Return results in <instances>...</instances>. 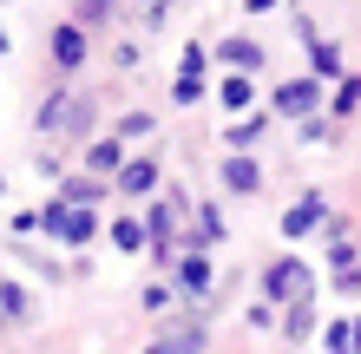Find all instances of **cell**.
Listing matches in <instances>:
<instances>
[{
	"instance_id": "6da1fadb",
	"label": "cell",
	"mask_w": 361,
	"mask_h": 354,
	"mask_svg": "<svg viewBox=\"0 0 361 354\" xmlns=\"http://www.w3.org/2000/svg\"><path fill=\"white\" fill-rule=\"evenodd\" d=\"M39 230H47L53 243H66V249H86L99 236V217H92V203H66V197H53L47 210H39Z\"/></svg>"
},
{
	"instance_id": "7a4b0ae2",
	"label": "cell",
	"mask_w": 361,
	"mask_h": 354,
	"mask_svg": "<svg viewBox=\"0 0 361 354\" xmlns=\"http://www.w3.org/2000/svg\"><path fill=\"white\" fill-rule=\"evenodd\" d=\"M263 296H269V302H302V296H309V263H295V256L269 263V269H263Z\"/></svg>"
},
{
	"instance_id": "3957f363",
	"label": "cell",
	"mask_w": 361,
	"mask_h": 354,
	"mask_svg": "<svg viewBox=\"0 0 361 354\" xmlns=\"http://www.w3.org/2000/svg\"><path fill=\"white\" fill-rule=\"evenodd\" d=\"M322 106V79H289V86H276V112L283 118H315Z\"/></svg>"
},
{
	"instance_id": "277c9868",
	"label": "cell",
	"mask_w": 361,
	"mask_h": 354,
	"mask_svg": "<svg viewBox=\"0 0 361 354\" xmlns=\"http://www.w3.org/2000/svg\"><path fill=\"white\" fill-rule=\"evenodd\" d=\"M47 46H53V66H59V72H79V66H86V27H79V20L53 27Z\"/></svg>"
},
{
	"instance_id": "5b68a950",
	"label": "cell",
	"mask_w": 361,
	"mask_h": 354,
	"mask_svg": "<svg viewBox=\"0 0 361 354\" xmlns=\"http://www.w3.org/2000/svg\"><path fill=\"white\" fill-rule=\"evenodd\" d=\"M105 243H112L118 256H138V249H152V230H145L138 217H112L105 223Z\"/></svg>"
},
{
	"instance_id": "8992f818",
	"label": "cell",
	"mask_w": 361,
	"mask_h": 354,
	"mask_svg": "<svg viewBox=\"0 0 361 354\" xmlns=\"http://www.w3.org/2000/svg\"><path fill=\"white\" fill-rule=\"evenodd\" d=\"M112 184H118L125 197H152V191H158V164H152V158H132V164H118Z\"/></svg>"
},
{
	"instance_id": "52a82bcc",
	"label": "cell",
	"mask_w": 361,
	"mask_h": 354,
	"mask_svg": "<svg viewBox=\"0 0 361 354\" xmlns=\"http://www.w3.org/2000/svg\"><path fill=\"white\" fill-rule=\"evenodd\" d=\"M210 282H217L210 263L197 256V249H184V256H178V296H210Z\"/></svg>"
},
{
	"instance_id": "ba28073f",
	"label": "cell",
	"mask_w": 361,
	"mask_h": 354,
	"mask_svg": "<svg viewBox=\"0 0 361 354\" xmlns=\"http://www.w3.org/2000/svg\"><path fill=\"white\" fill-rule=\"evenodd\" d=\"M224 191H230V197H257V191H263V171H257L250 158H224Z\"/></svg>"
},
{
	"instance_id": "9c48e42d",
	"label": "cell",
	"mask_w": 361,
	"mask_h": 354,
	"mask_svg": "<svg viewBox=\"0 0 361 354\" xmlns=\"http://www.w3.org/2000/svg\"><path fill=\"white\" fill-rule=\"evenodd\" d=\"M118 164H125V138H118V132H112V138H99V144H86V171L118 177Z\"/></svg>"
},
{
	"instance_id": "30bf717a",
	"label": "cell",
	"mask_w": 361,
	"mask_h": 354,
	"mask_svg": "<svg viewBox=\"0 0 361 354\" xmlns=\"http://www.w3.org/2000/svg\"><path fill=\"white\" fill-rule=\"evenodd\" d=\"M66 112H73V86L47 92V106H39V132H47V138H59V132H66Z\"/></svg>"
},
{
	"instance_id": "8fae6325",
	"label": "cell",
	"mask_w": 361,
	"mask_h": 354,
	"mask_svg": "<svg viewBox=\"0 0 361 354\" xmlns=\"http://www.w3.org/2000/svg\"><path fill=\"white\" fill-rule=\"evenodd\" d=\"M315 223H322V191H309L302 203H295V210L283 217V236H309Z\"/></svg>"
},
{
	"instance_id": "7c38bea8",
	"label": "cell",
	"mask_w": 361,
	"mask_h": 354,
	"mask_svg": "<svg viewBox=\"0 0 361 354\" xmlns=\"http://www.w3.org/2000/svg\"><path fill=\"white\" fill-rule=\"evenodd\" d=\"M302 39H309V59H315V79H335V72H342V53H335L329 39H322V33L309 27V20H302Z\"/></svg>"
},
{
	"instance_id": "4fadbf2b",
	"label": "cell",
	"mask_w": 361,
	"mask_h": 354,
	"mask_svg": "<svg viewBox=\"0 0 361 354\" xmlns=\"http://www.w3.org/2000/svg\"><path fill=\"white\" fill-rule=\"evenodd\" d=\"M217 59H224V66H243V72H257L263 66V46H257V39H224V46H217Z\"/></svg>"
},
{
	"instance_id": "5bb4252c",
	"label": "cell",
	"mask_w": 361,
	"mask_h": 354,
	"mask_svg": "<svg viewBox=\"0 0 361 354\" xmlns=\"http://www.w3.org/2000/svg\"><path fill=\"white\" fill-rule=\"evenodd\" d=\"M269 132V118H257V112H243L237 125H224V138H230V151H250V144H257Z\"/></svg>"
},
{
	"instance_id": "9a60e30c",
	"label": "cell",
	"mask_w": 361,
	"mask_h": 354,
	"mask_svg": "<svg viewBox=\"0 0 361 354\" xmlns=\"http://www.w3.org/2000/svg\"><path fill=\"white\" fill-rule=\"evenodd\" d=\"M118 13H125L118 0H79V13H73V20H79V27H112Z\"/></svg>"
},
{
	"instance_id": "2e32d148",
	"label": "cell",
	"mask_w": 361,
	"mask_h": 354,
	"mask_svg": "<svg viewBox=\"0 0 361 354\" xmlns=\"http://www.w3.org/2000/svg\"><path fill=\"white\" fill-rule=\"evenodd\" d=\"M59 197H66V203H99L105 184L99 177H66V184H59Z\"/></svg>"
},
{
	"instance_id": "e0dca14e",
	"label": "cell",
	"mask_w": 361,
	"mask_h": 354,
	"mask_svg": "<svg viewBox=\"0 0 361 354\" xmlns=\"http://www.w3.org/2000/svg\"><path fill=\"white\" fill-rule=\"evenodd\" d=\"M322 348H329V354H348V348H361V322H335L329 335H322Z\"/></svg>"
},
{
	"instance_id": "ac0fdd59",
	"label": "cell",
	"mask_w": 361,
	"mask_h": 354,
	"mask_svg": "<svg viewBox=\"0 0 361 354\" xmlns=\"http://www.w3.org/2000/svg\"><path fill=\"white\" fill-rule=\"evenodd\" d=\"M217 99H224V112H250V99H257V92H250V79L237 72V79H224V92H217Z\"/></svg>"
},
{
	"instance_id": "d6986e66",
	"label": "cell",
	"mask_w": 361,
	"mask_h": 354,
	"mask_svg": "<svg viewBox=\"0 0 361 354\" xmlns=\"http://www.w3.org/2000/svg\"><path fill=\"white\" fill-rule=\"evenodd\" d=\"M210 335L204 328H164V335H152V348H204Z\"/></svg>"
},
{
	"instance_id": "ffe728a7",
	"label": "cell",
	"mask_w": 361,
	"mask_h": 354,
	"mask_svg": "<svg viewBox=\"0 0 361 354\" xmlns=\"http://www.w3.org/2000/svg\"><path fill=\"white\" fill-rule=\"evenodd\" d=\"M112 132H118V138H152V132H158V118H152V112H125Z\"/></svg>"
},
{
	"instance_id": "44dd1931",
	"label": "cell",
	"mask_w": 361,
	"mask_h": 354,
	"mask_svg": "<svg viewBox=\"0 0 361 354\" xmlns=\"http://www.w3.org/2000/svg\"><path fill=\"white\" fill-rule=\"evenodd\" d=\"M92 132V99H73V112H66V138H86Z\"/></svg>"
},
{
	"instance_id": "7402d4cb",
	"label": "cell",
	"mask_w": 361,
	"mask_h": 354,
	"mask_svg": "<svg viewBox=\"0 0 361 354\" xmlns=\"http://www.w3.org/2000/svg\"><path fill=\"white\" fill-rule=\"evenodd\" d=\"M302 335H309V296L289 302V335H283V341H302Z\"/></svg>"
},
{
	"instance_id": "603a6c76",
	"label": "cell",
	"mask_w": 361,
	"mask_h": 354,
	"mask_svg": "<svg viewBox=\"0 0 361 354\" xmlns=\"http://www.w3.org/2000/svg\"><path fill=\"white\" fill-rule=\"evenodd\" d=\"M0 315H13V322H20V315H27V296H20V289H13V282H0Z\"/></svg>"
},
{
	"instance_id": "cb8c5ba5",
	"label": "cell",
	"mask_w": 361,
	"mask_h": 354,
	"mask_svg": "<svg viewBox=\"0 0 361 354\" xmlns=\"http://www.w3.org/2000/svg\"><path fill=\"white\" fill-rule=\"evenodd\" d=\"M361 106V79H342V99H335V118H348Z\"/></svg>"
},
{
	"instance_id": "d4e9b609",
	"label": "cell",
	"mask_w": 361,
	"mask_h": 354,
	"mask_svg": "<svg viewBox=\"0 0 361 354\" xmlns=\"http://www.w3.org/2000/svg\"><path fill=\"white\" fill-rule=\"evenodd\" d=\"M224 236V217L217 210H197V243H217Z\"/></svg>"
},
{
	"instance_id": "484cf974",
	"label": "cell",
	"mask_w": 361,
	"mask_h": 354,
	"mask_svg": "<svg viewBox=\"0 0 361 354\" xmlns=\"http://www.w3.org/2000/svg\"><path fill=\"white\" fill-rule=\"evenodd\" d=\"M138 13H145V27H164V13H171V0H138Z\"/></svg>"
},
{
	"instance_id": "4316f807",
	"label": "cell",
	"mask_w": 361,
	"mask_h": 354,
	"mask_svg": "<svg viewBox=\"0 0 361 354\" xmlns=\"http://www.w3.org/2000/svg\"><path fill=\"white\" fill-rule=\"evenodd\" d=\"M145 308H152V315H158V308H171V282H152V289H145Z\"/></svg>"
},
{
	"instance_id": "83f0119b",
	"label": "cell",
	"mask_w": 361,
	"mask_h": 354,
	"mask_svg": "<svg viewBox=\"0 0 361 354\" xmlns=\"http://www.w3.org/2000/svg\"><path fill=\"white\" fill-rule=\"evenodd\" d=\"M190 99H204V79H197V72L178 79V106H190Z\"/></svg>"
},
{
	"instance_id": "f1b7e54d",
	"label": "cell",
	"mask_w": 361,
	"mask_h": 354,
	"mask_svg": "<svg viewBox=\"0 0 361 354\" xmlns=\"http://www.w3.org/2000/svg\"><path fill=\"white\" fill-rule=\"evenodd\" d=\"M7 46H13V39H7V27H0V53H7Z\"/></svg>"
},
{
	"instance_id": "f546056e",
	"label": "cell",
	"mask_w": 361,
	"mask_h": 354,
	"mask_svg": "<svg viewBox=\"0 0 361 354\" xmlns=\"http://www.w3.org/2000/svg\"><path fill=\"white\" fill-rule=\"evenodd\" d=\"M0 191H7V177H0Z\"/></svg>"
}]
</instances>
